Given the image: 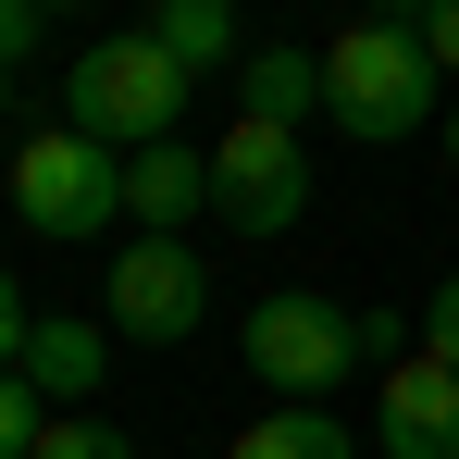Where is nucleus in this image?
Masks as SVG:
<instances>
[{
    "label": "nucleus",
    "instance_id": "nucleus-1",
    "mask_svg": "<svg viewBox=\"0 0 459 459\" xmlns=\"http://www.w3.org/2000/svg\"><path fill=\"white\" fill-rule=\"evenodd\" d=\"M435 100H447V75H435V50H422V25H410V13H373V25L323 38V125H335V137L397 150Z\"/></svg>",
    "mask_w": 459,
    "mask_h": 459
},
{
    "label": "nucleus",
    "instance_id": "nucleus-7",
    "mask_svg": "<svg viewBox=\"0 0 459 459\" xmlns=\"http://www.w3.org/2000/svg\"><path fill=\"white\" fill-rule=\"evenodd\" d=\"M373 447L385 459H459V373L447 360H397L385 373V397H373Z\"/></svg>",
    "mask_w": 459,
    "mask_h": 459
},
{
    "label": "nucleus",
    "instance_id": "nucleus-10",
    "mask_svg": "<svg viewBox=\"0 0 459 459\" xmlns=\"http://www.w3.org/2000/svg\"><path fill=\"white\" fill-rule=\"evenodd\" d=\"M100 348H112V323H75V310H38V348H25V385H38V397H87V385H100Z\"/></svg>",
    "mask_w": 459,
    "mask_h": 459
},
{
    "label": "nucleus",
    "instance_id": "nucleus-14",
    "mask_svg": "<svg viewBox=\"0 0 459 459\" xmlns=\"http://www.w3.org/2000/svg\"><path fill=\"white\" fill-rule=\"evenodd\" d=\"M38 459H137V447H125V435H112L100 410H63V422L38 435Z\"/></svg>",
    "mask_w": 459,
    "mask_h": 459
},
{
    "label": "nucleus",
    "instance_id": "nucleus-20",
    "mask_svg": "<svg viewBox=\"0 0 459 459\" xmlns=\"http://www.w3.org/2000/svg\"><path fill=\"white\" fill-rule=\"evenodd\" d=\"M0 112H13V75H0Z\"/></svg>",
    "mask_w": 459,
    "mask_h": 459
},
{
    "label": "nucleus",
    "instance_id": "nucleus-16",
    "mask_svg": "<svg viewBox=\"0 0 459 459\" xmlns=\"http://www.w3.org/2000/svg\"><path fill=\"white\" fill-rule=\"evenodd\" d=\"M25 348H38V310H25V286L0 273V373H25Z\"/></svg>",
    "mask_w": 459,
    "mask_h": 459
},
{
    "label": "nucleus",
    "instance_id": "nucleus-13",
    "mask_svg": "<svg viewBox=\"0 0 459 459\" xmlns=\"http://www.w3.org/2000/svg\"><path fill=\"white\" fill-rule=\"evenodd\" d=\"M50 422H63V410H50L38 385H25V373H0V459H38V435H50Z\"/></svg>",
    "mask_w": 459,
    "mask_h": 459
},
{
    "label": "nucleus",
    "instance_id": "nucleus-19",
    "mask_svg": "<svg viewBox=\"0 0 459 459\" xmlns=\"http://www.w3.org/2000/svg\"><path fill=\"white\" fill-rule=\"evenodd\" d=\"M447 161H459V100H447Z\"/></svg>",
    "mask_w": 459,
    "mask_h": 459
},
{
    "label": "nucleus",
    "instance_id": "nucleus-17",
    "mask_svg": "<svg viewBox=\"0 0 459 459\" xmlns=\"http://www.w3.org/2000/svg\"><path fill=\"white\" fill-rule=\"evenodd\" d=\"M38 38H50V13H38V0H0V75H13Z\"/></svg>",
    "mask_w": 459,
    "mask_h": 459
},
{
    "label": "nucleus",
    "instance_id": "nucleus-11",
    "mask_svg": "<svg viewBox=\"0 0 459 459\" xmlns=\"http://www.w3.org/2000/svg\"><path fill=\"white\" fill-rule=\"evenodd\" d=\"M224 459H360V447H348V422H335V410H261Z\"/></svg>",
    "mask_w": 459,
    "mask_h": 459
},
{
    "label": "nucleus",
    "instance_id": "nucleus-15",
    "mask_svg": "<svg viewBox=\"0 0 459 459\" xmlns=\"http://www.w3.org/2000/svg\"><path fill=\"white\" fill-rule=\"evenodd\" d=\"M422 360H447V373H459V273L422 299Z\"/></svg>",
    "mask_w": 459,
    "mask_h": 459
},
{
    "label": "nucleus",
    "instance_id": "nucleus-4",
    "mask_svg": "<svg viewBox=\"0 0 459 459\" xmlns=\"http://www.w3.org/2000/svg\"><path fill=\"white\" fill-rule=\"evenodd\" d=\"M199 310H212V273H199L186 236H125V248H112V273H100V323H112L125 348H186Z\"/></svg>",
    "mask_w": 459,
    "mask_h": 459
},
{
    "label": "nucleus",
    "instance_id": "nucleus-12",
    "mask_svg": "<svg viewBox=\"0 0 459 459\" xmlns=\"http://www.w3.org/2000/svg\"><path fill=\"white\" fill-rule=\"evenodd\" d=\"M150 38L174 50V63H186V75L236 63V13H224V0H161V13H150Z\"/></svg>",
    "mask_w": 459,
    "mask_h": 459
},
{
    "label": "nucleus",
    "instance_id": "nucleus-3",
    "mask_svg": "<svg viewBox=\"0 0 459 459\" xmlns=\"http://www.w3.org/2000/svg\"><path fill=\"white\" fill-rule=\"evenodd\" d=\"M248 373L273 385L286 410H323L335 385H348V360H360V310L348 299H310V286H286V299H248Z\"/></svg>",
    "mask_w": 459,
    "mask_h": 459
},
{
    "label": "nucleus",
    "instance_id": "nucleus-6",
    "mask_svg": "<svg viewBox=\"0 0 459 459\" xmlns=\"http://www.w3.org/2000/svg\"><path fill=\"white\" fill-rule=\"evenodd\" d=\"M212 212H224L236 236H286L310 212V150L286 125H248V112H236L224 137H212Z\"/></svg>",
    "mask_w": 459,
    "mask_h": 459
},
{
    "label": "nucleus",
    "instance_id": "nucleus-8",
    "mask_svg": "<svg viewBox=\"0 0 459 459\" xmlns=\"http://www.w3.org/2000/svg\"><path fill=\"white\" fill-rule=\"evenodd\" d=\"M199 212H212V150L174 137V150H137V161H125V224H137V236H186Z\"/></svg>",
    "mask_w": 459,
    "mask_h": 459
},
{
    "label": "nucleus",
    "instance_id": "nucleus-5",
    "mask_svg": "<svg viewBox=\"0 0 459 459\" xmlns=\"http://www.w3.org/2000/svg\"><path fill=\"white\" fill-rule=\"evenodd\" d=\"M13 212H25V236H100L112 212H125V161L100 150V137H75V125H50V137H25L13 150Z\"/></svg>",
    "mask_w": 459,
    "mask_h": 459
},
{
    "label": "nucleus",
    "instance_id": "nucleus-2",
    "mask_svg": "<svg viewBox=\"0 0 459 459\" xmlns=\"http://www.w3.org/2000/svg\"><path fill=\"white\" fill-rule=\"evenodd\" d=\"M186 100H199V75L137 25V38H87V50H75V75H63V125L100 137L112 161H137V150H174V112H186Z\"/></svg>",
    "mask_w": 459,
    "mask_h": 459
},
{
    "label": "nucleus",
    "instance_id": "nucleus-9",
    "mask_svg": "<svg viewBox=\"0 0 459 459\" xmlns=\"http://www.w3.org/2000/svg\"><path fill=\"white\" fill-rule=\"evenodd\" d=\"M236 112H248V125H286V137H299L310 112H323V50H299V38L248 50V63H236Z\"/></svg>",
    "mask_w": 459,
    "mask_h": 459
},
{
    "label": "nucleus",
    "instance_id": "nucleus-18",
    "mask_svg": "<svg viewBox=\"0 0 459 459\" xmlns=\"http://www.w3.org/2000/svg\"><path fill=\"white\" fill-rule=\"evenodd\" d=\"M422 25V50H435V75H459V0H435V13H410Z\"/></svg>",
    "mask_w": 459,
    "mask_h": 459
}]
</instances>
